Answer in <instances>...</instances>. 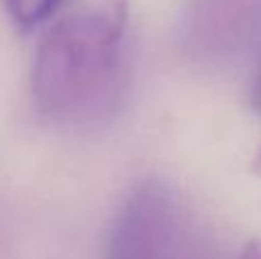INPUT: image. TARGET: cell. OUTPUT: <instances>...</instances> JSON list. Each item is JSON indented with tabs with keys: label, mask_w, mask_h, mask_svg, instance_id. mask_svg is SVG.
<instances>
[{
	"label": "cell",
	"mask_w": 261,
	"mask_h": 259,
	"mask_svg": "<svg viewBox=\"0 0 261 259\" xmlns=\"http://www.w3.org/2000/svg\"><path fill=\"white\" fill-rule=\"evenodd\" d=\"M261 32V0H188L176 25L186 58L216 64L245 50Z\"/></svg>",
	"instance_id": "cell-3"
},
{
	"label": "cell",
	"mask_w": 261,
	"mask_h": 259,
	"mask_svg": "<svg viewBox=\"0 0 261 259\" xmlns=\"http://www.w3.org/2000/svg\"><path fill=\"white\" fill-rule=\"evenodd\" d=\"M103 259H197L188 214L170 184L149 177L128 193L110 225Z\"/></svg>",
	"instance_id": "cell-2"
},
{
	"label": "cell",
	"mask_w": 261,
	"mask_h": 259,
	"mask_svg": "<svg viewBox=\"0 0 261 259\" xmlns=\"http://www.w3.org/2000/svg\"><path fill=\"white\" fill-rule=\"evenodd\" d=\"M126 0H101L55 23L30 73L35 108L55 124H85L117 106L126 81Z\"/></svg>",
	"instance_id": "cell-1"
},
{
	"label": "cell",
	"mask_w": 261,
	"mask_h": 259,
	"mask_svg": "<svg viewBox=\"0 0 261 259\" xmlns=\"http://www.w3.org/2000/svg\"><path fill=\"white\" fill-rule=\"evenodd\" d=\"M62 3L64 0H3L9 18L23 30H30L50 18Z\"/></svg>",
	"instance_id": "cell-4"
},
{
	"label": "cell",
	"mask_w": 261,
	"mask_h": 259,
	"mask_svg": "<svg viewBox=\"0 0 261 259\" xmlns=\"http://www.w3.org/2000/svg\"><path fill=\"white\" fill-rule=\"evenodd\" d=\"M250 101H252V108L261 115V69L257 71V78L252 83V92H250Z\"/></svg>",
	"instance_id": "cell-6"
},
{
	"label": "cell",
	"mask_w": 261,
	"mask_h": 259,
	"mask_svg": "<svg viewBox=\"0 0 261 259\" xmlns=\"http://www.w3.org/2000/svg\"><path fill=\"white\" fill-rule=\"evenodd\" d=\"M254 170H259V172H261V149H259L257 159H254Z\"/></svg>",
	"instance_id": "cell-7"
},
{
	"label": "cell",
	"mask_w": 261,
	"mask_h": 259,
	"mask_svg": "<svg viewBox=\"0 0 261 259\" xmlns=\"http://www.w3.org/2000/svg\"><path fill=\"white\" fill-rule=\"evenodd\" d=\"M236 259H261V241H250L245 248L239 252Z\"/></svg>",
	"instance_id": "cell-5"
}]
</instances>
